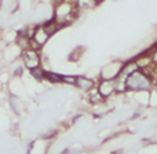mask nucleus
Masks as SVG:
<instances>
[{
    "label": "nucleus",
    "instance_id": "nucleus-5",
    "mask_svg": "<svg viewBox=\"0 0 157 154\" xmlns=\"http://www.w3.org/2000/svg\"><path fill=\"white\" fill-rule=\"evenodd\" d=\"M31 73H33V76L37 77V78H41V77H42V74H44L41 70L38 69V66H37V68H33V69H31Z\"/></svg>",
    "mask_w": 157,
    "mask_h": 154
},
{
    "label": "nucleus",
    "instance_id": "nucleus-2",
    "mask_svg": "<svg viewBox=\"0 0 157 154\" xmlns=\"http://www.w3.org/2000/svg\"><path fill=\"white\" fill-rule=\"evenodd\" d=\"M25 61H26V65H27L29 68H37L38 66V55L34 53V51H27V53L25 54Z\"/></svg>",
    "mask_w": 157,
    "mask_h": 154
},
{
    "label": "nucleus",
    "instance_id": "nucleus-6",
    "mask_svg": "<svg viewBox=\"0 0 157 154\" xmlns=\"http://www.w3.org/2000/svg\"><path fill=\"white\" fill-rule=\"evenodd\" d=\"M153 61H155L156 64H157V51H156L155 54H153Z\"/></svg>",
    "mask_w": 157,
    "mask_h": 154
},
{
    "label": "nucleus",
    "instance_id": "nucleus-3",
    "mask_svg": "<svg viewBox=\"0 0 157 154\" xmlns=\"http://www.w3.org/2000/svg\"><path fill=\"white\" fill-rule=\"evenodd\" d=\"M34 39H35V42H38L39 45H42L44 42H46V39H48V32H46V30H45V28H41V30L35 31Z\"/></svg>",
    "mask_w": 157,
    "mask_h": 154
},
{
    "label": "nucleus",
    "instance_id": "nucleus-4",
    "mask_svg": "<svg viewBox=\"0 0 157 154\" xmlns=\"http://www.w3.org/2000/svg\"><path fill=\"white\" fill-rule=\"evenodd\" d=\"M76 81H77V85L81 88V89H91V88H92V81L88 80V78L78 77Z\"/></svg>",
    "mask_w": 157,
    "mask_h": 154
},
{
    "label": "nucleus",
    "instance_id": "nucleus-1",
    "mask_svg": "<svg viewBox=\"0 0 157 154\" xmlns=\"http://www.w3.org/2000/svg\"><path fill=\"white\" fill-rule=\"evenodd\" d=\"M126 85L130 89L138 91V89H149L150 88V80L145 74L140 73V72H133L126 78Z\"/></svg>",
    "mask_w": 157,
    "mask_h": 154
}]
</instances>
